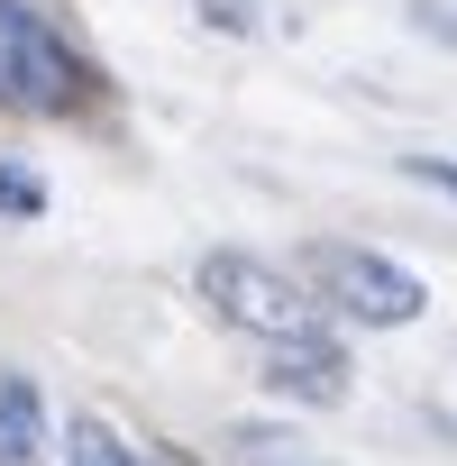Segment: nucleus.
Segmentation results:
<instances>
[{
	"instance_id": "obj_2",
	"label": "nucleus",
	"mask_w": 457,
	"mask_h": 466,
	"mask_svg": "<svg viewBox=\"0 0 457 466\" xmlns=\"http://www.w3.org/2000/svg\"><path fill=\"white\" fill-rule=\"evenodd\" d=\"M302 266H311L320 302H339V311H348V320H366V329H411V320L430 311L421 275H402V266H393V257H375V248H339V238H320Z\"/></svg>"
},
{
	"instance_id": "obj_8",
	"label": "nucleus",
	"mask_w": 457,
	"mask_h": 466,
	"mask_svg": "<svg viewBox=\"0 0 457 466\" xmlns=\"http://www.w3.org/2000/svg\"><path fill=\"white\" fill-rule=\"evenodd\" d=\"M201 10H210V28H228V37L257 28V0H201Z\"/></svg>"
},
{
	"instance_id": "obj_4",
	"label": "nucleus",
	"mask_w": 457,
	"mask_h": 466,
	"mask_svg": "<svg viewBox=\"0 0 457 466\" xmlns=\"http://www.w3.org/2000/svg\"><path fill=\"white\" fill-rule=\"evenodd\" d=\"M266 384L293 402H348V357L339 339H302V348H266Z\"/></svg>"
},
{
	"instance_id": "obj_3",
	"label": "nucleus",
	"mask_w": 457,
	"mask_h": 466,
	"mask_svg": "<svg viewBox=\"0 0 457 466\" xmlns=\"http://www.w3.org/2000/svg\"><path fill=\"white\" fill-rule=\"evenodd\" d=\"M83 56L28 10V0H0V101L10 110H65L83 101Z\"/></svg>"
},
{
	"instance_id": "obj_1",
	"label": "nucleus",
	"mask_w": 457,
	"mask_h": 466,
	"mask_svg": "<svg viewBox=\"0 0 457 466\" xmlns=\"http://www.w3.org/2000/svg\"><path fill=\"white\" fill-rule=\"evenodd\" d=\"M201 302H210L228 329L266 339V348H302V339H320V311H311V293H293V284H284L266 257H239V248L201 257Z\"/></svg>"
},
{
	"instance_id": "obj_9",
	"label": "nucleus",
	"mask_w": 457,
	"mask_h": 466,
	"mask_svg": "<svg viewBox=\"0 0 457 466\" xmlns=\"http://www.w3.org/2000/svg\"><path fill=\"white\" fill-rule=\"evenodd\" d=\"M46 192H37V174H0V210H37Z\"/></svg>"
},
{
	"instance_id": "obj_7",
	"label": "nucleus",
	"mask_w": 457,
	"mask_h": 466,
	"mask_svg": "<svg viewBox=\"0 0 457 466\" xmlns=\"http://www.w3.org/2000/svg\"><path fill=\"white\" fill-rule=\"evenodd\" d=\"M402 174H411V183H430V192H448V201H457V165H448V156H402Z\"/></svg>"
},
{
	"instance_id": "obj_6",
	"label": "nucleus",
	"mask_w": 457,
	"mask_h": 466,
	"mask_svg": "<svg viewBox=\"0 0 457 466\" xmlns=\"http://www.w3.org/2000/svg\"><path fill=\"white\" fill-rule=\"evenodd\" d=\"M65 466H156V457H137L119 430H101V420H74L65 430Z\"/></svg>"
},
{
	"instance_id": "obj_10",
	"label": "nucleus",
	"mask_w": 457,
	"mask_h": 466,
	"mask_svg": "<svg viewBox=\"0 0 457 466\" xmlns=\"http://www.w3.org/2000/svg\"><path fill=\"white\" fill-rule=\"evenodd\" d=\"M421 28H430V37H448V46H457V10H421Z\"/></svg>"
},
{
	"instance_id": "obj_5",
	"label": "nucleus",
	"mask_w": 457,
	"mask_h": 466,
	"mask_svg": "<svg viewBox=\"0 0 457 466\" xmlns=\"http://www.w3.org/2000/svg\"><path fill=\"white\" fill-rule=\"evenodd\" d=\"M46 448V402L28 375H0V466H37Z\"/></svg>"
}]
</instances>
